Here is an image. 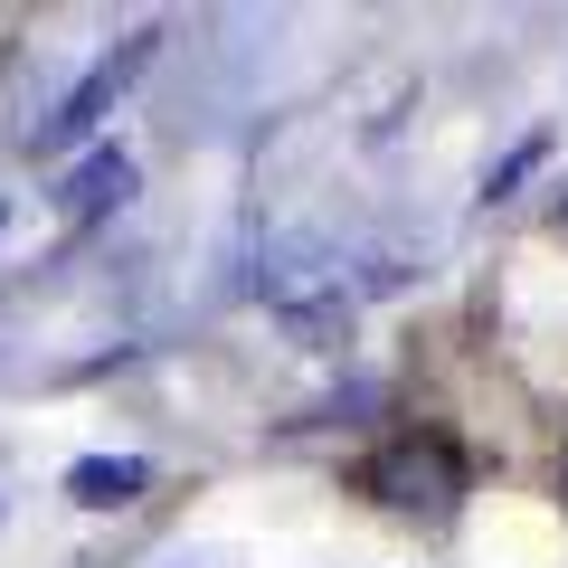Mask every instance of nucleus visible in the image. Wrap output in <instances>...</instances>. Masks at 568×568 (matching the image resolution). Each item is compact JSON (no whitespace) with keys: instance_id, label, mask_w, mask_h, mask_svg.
Wrapping results in <instances>:
<instances>
[{"instance_id":"nucleus-1","label":"nucleus","mask_w":568,"mask_h":568,"mask_svg":"<svg viewBox=\"0 0 568 568\" xmlns=\"http://www.w3.org/2000/svg\"><path fill=\"white\" fill-rule=\"evenodd\" d=\"M256 284H265V304H275L284 323L304 332V342H342V332H351V294H342V265H332L323 246H275Z\"/></svg>"},{"instance_id":"nucleus-2","label":"nucleus","mask_w":568,"mask_h":568,"mask_svg":"<svg viewBox=\"0 0 568 568\" xmlns=\"http://www.w3.org/2000/svg\"><path fill=\"white\" fill-rule=\"evenodd\" d=\"M369 493H379L388 511L446 521V511L465 503V465H455V446H446V436H407V446H388L379 465H369Z\"/></svg>"},{"instance_id":"nucleus-3","label":"nucleus","mask_w":568,"mask_h":568,"mask_svg":"<svg viewBox=\"0 0 568 568\" xmlns=\"http://www.w3.org/2000/svg\"><path fill=\"white\" fill-rule=\"evenodd\" d=\"M152 48H162V29H142V39H123L114 58H95V67H85V77H77V95H67L58 114H48L39 133H29V152H58V142H77V133H95V114H104V104H114L123 85L142 77V67H152Z\"/></svg>"},{"instance_id":"nucleus-4","label":"nucleus","mask_w":568,"mask_h":568,"mask_svg":"<svg viewBox=\"0 0 568 568\" xmlns=\"http://www.w3.org/2000/svg\"><path fill=\"white\" fill-rule=\"evenodd\" d=\"M142 484H152V465H142V455H85V465H67V493H77L85 511L142 503Z\"/></svg>"},{"instance_id":"nucleus-5","label":"nucleus","mask_w":568,"mask_h":568,"mask_svg":"<svg viewBox=\"0 0 568 568\" xmlns=\"http://www.w3.org/2000/svg\"><path fill=\"white\" fill-rule=\"evenodd\" d=\"M123 190H133V152H95V162L67 171L58 209H67V219H104V209H123Z\"/></svg>"},{"instance_id":"nucleus-6","label":"nucleus","mask_w":568,"mask_h":568,"mask_svg":"<svg viewBox=\"0 0 568 568\" xmlns=\"http://www.w3.org/2000/svg\"><path fill=\"white\" fill-rule=\"evenodd\" d=\"M540 162H549V133H530V142H521V152H511V162H503V171H493V200H503V190H511V181H530V171H540Z\"/></svg>"}]
</instances>
